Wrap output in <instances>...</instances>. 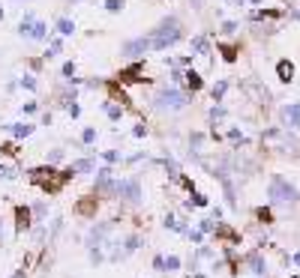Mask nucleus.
<instances>
[{
    "label": "nucleus",
    "instance_id": "ddd939ff",
    "mask_svg": "<svg viewBox=\"0 0 300 278\" xmlns=\"http://www.w3.org/2000/svg\"><path fill=\"white\" fill-rule=\"evenodd\" d=\"M216 236H219V240H225V243H231V245L240 243V236H237L228 225H216Z\"/></svg>",
    "mask_w": 300,
    "mask_h": 278
},
{
    "label": "nucleus",
    "instance_id": "58836bf2",
    "mask_svg": "<svg viewBox=\"0 0 300 278\" xmlns=\"http://www.w3.org/2000/svg\"><path fill=\"white\" fill-rule=\"evenodd\" d=\"M153 269L156 272H165V257H153Z\"/></svg>",
    "mask_w": 300,
    "mask_h": 278
},
{
    "label": "nucleus",
    "instance_id": "72a5a7b5",
    "mask_svg": "<svg viewBox=\"0 0 300 278\" xmlns=\"http://www.w3.org/2000/svg\"><path fill=\"white\" fill-rule=\"evenodd\" d=\"M186 236H189V240H192L195 245H201V243H204V233H201V230H189Z\"/></svg>",
    "mask_w": 300,
    "mask_h": 278
},
{
    "label": "nucleus",
    "instance_id": "0eeeda50",
    "mask_svg": "<svg viewBox=\"0 0 300 278\" xmlns=\"http://www.w3.org/2000/svg\"><path fill=\"white\" fill-rule=\"evenodd\" d=\"M30 225H33V209L30 207H15V230L18 233H24Z\"/></svg>",
    "mask_w": 300,
    "mask_h": 278
},
{
    "label": "nucleus",
    "instance_id": "de8ad7c7",
    "mask_svg": "<svg viewBox=\"0 0 300 278\" xmlns=\"http://www.w3.org/2000/svg\"><path fill=\"white\" fill-rule=\"evenodd\" d=\"M192 3H195V6H198V3H201V0H192Z\"/></svg>",
    "mask_w": 300,
    "mask_h": 278
},
{
    "label": "nucleus",
    "instance_id": "b1692460",
    "mask_svg": "<svg viewBox=\"0 0 300 278\" xmlns=\"http://www.w3.org/2000/svg\"><path fill=\"white\" fill-rule=\"evenodd\" d=\"M255 215H258V222H264V225H273V212L267 207H258L255 209Z\"/></svg>",
    "mask_w": 300,
    "mask_h": 278
},
{
    "label": "nucleus",
    "instance_id": "cd10ccee",
    "mask_svg": "<svg viewBox=\"0 0 300 278\" xmlns=\"http://www.w3.org/2000/svg\"><path fill=\"white\" fill-rule=\"evenodd\" d=\"M192 51L207 54V39H204V36H195V39H192Z\"/></svg>",
    "mask_w": 300,
    "mask_h": 278
},
{
    "label": "nucleus",
    "instance_id": "4c0bfd02",
    "mask_svg": "<svg viewBox=\"0 0 300 278\" xmlns=\"http://www.w3.org/2000/svg\"><path fill=\"white\" fill-rule=\"evenodd\" d=\"M60 158H63V150H51V153H48V165L60 162Z\"/></svg>",
    "mask_w": 300,
    "mask_h": 278
},
{
    "label": "nucleus",
    "instance_id": "aec40b11",
    "mask_svg": "<svg viewBox=\"0 0 300 278\" xmlns=\"http://www.w3.org/2000/svg\"><path fill=\"white\" fill-rule=\"evenodd\" d=\"M219 51L225 57V63H234L237 60V51H240V45H219Z\"/></svg>",
    "mask_w": 300,
    "mask_h": 278
},
{
    "label": "nucleus",
    "instance_id": "49530a36",
    "mask_svg": "<svg viewBox=\"0 0 300 278\" xmlns=\"http://www.w3.org/2000/svg\"><path fill=\"white\" fill-rule=\"evenodd\" d=\"M0 233H3V222H0Z\"/></svg>",
    "mask_w": 300,
    "mask_h": 278
},
{
    "label": "nucleus",
    "instance_id": "473e14b6",
    "mask_svg": "<svg viewBox=\"0 0 300 278\" xmlns=\"http://www.w3.org/2000/svg\"><path fill=\"white\" fill-rule=\"evenodd\" d=\"M192 204H195V207H207L210 201H207L204 194H198V191H192Z\"/></svg>",
    "mask_w": 300,
    "mask_h": 278
},
{
    "label": "nucleus",
    "instance_id": "4468645a",
    "mask_svg": "<svg viewBox=\"0 0 300 278\" xmlns=\"http://www.w3.org/2000/svg\"><path fill=\"white\" fill-rule=\"evenodd\" d=\"M183 78H186V87L192 90V93H195V90H201V87H204V81H201V75H198V72H195V69L183 72Z\"/></svg>",
    "mask_w": 300,
    "mask_h": 278
},
{
    "label": "nucleus",
    "instance_id": "423d86ee",
    "mask_svg": "<svg viewBox=\"0 0 300 278\" xmlns=\"http://www.w3.org/2000/svg\"><path fill=\"white\" fill-rule=\"evenodd\" d=\"M246 266H249V272H252V275H258V278L267 275V261L261 257V251H252V254H246Z\"/></svg>",
    "mask_w": 300,
    "mask_h": 278
},
{
    "label": "nucleus",
    "instance_id": "c9c22d12",
    "mask_svg": "<svg viewBox=\"0 0 300 278\" xmlns=\"http://www.w3.org/2000/svg\"><path fill=\"white\" fill-rule=\"evenodd\" d=\"M234 30H237V21H222V33H234Z\"/></svg>",
    "mask_w": 300,
    "mask_h": 278
},
{
    "label": "nucleus",
    "instance_id": "79ce46f5",
    "mask_svg": "<svg viewBox=\"0 0 300 278\" xmlns=\"http://www.w3.org/2000/svg\"><path fill=\"white\" fill-rule=\"evenodd\" d=\"M291 263H294V266H300V251H294V254H291Z\"/></svg>",
    "mask_w": 300,
    "mask_h": 278
},
{
    "label": "nucleus",
    "instance_id": "bb28decb",
    "mask_svg": "<svg viewBox=\"0 0 300 278\" xmlns=\"http://www.w3.org/2000/svg\"><path fill=\"white\" fill-rule=\"evenodd\" d=\"M93 141H96V129H93V126H87V129L81 132V144H84V147H90Z\"/></svg>",
    "mask_w": 300,
    "mask_h": 278
},
{
    "label": "nucleus",
    "instance_id": "4be33fe9",
    "mask_svg": "<svg viewBox=\"0 0 300 278\" xmlns=\"http://www.w3.org/2000/svg\"><path fill=\"white\" fill-rule=\"evenodd\" d=\"M102 108H105V114H108V117H111V120H114V123H117V120H120V117H123V108H117V105L105 102V105H102Z\"/></svg>",
    "mask_w": 300,
    "mask_h": 278
},
{
    "label": "nucleus",
    "instance_id": "39448f33",
    "mask_svg": "<svg viewBox=\"0 0 300 278\" xmlns=\"http://www.w3.org/2000/svg\"><path fill=\"white\" fill-rule=\"evenodd\" d=\"M114 171H111V168H99V171H96V180H93V189L96 191H108V194H114V186H117V183H114Z\"/></svg>",
    "mask_w": 300,
    "mask_h": 278
},
{
    "label": "nucleus",
    "instance_id": "393cba45",
    "mask_svg": "<svg viewBox=\"0 0 300 278\" xmlns=\"http://www.w3.org/2000/svg\"><path fill=\"white\" fill-rule=\"evenodd\" d=\"M177 269H180V257L177 254H168L165 257V272H177Z\"/></svg>",
    "mask_w": 300,
    "mask_h": 278
},
{
    "label": "nucleus",
    "instance_id": "412c9836",
    "mask_svg": "<svg viewBox=\"0 0 300 278\" xmlns=\"http://www.w3.org/2000/svg\"><path fill=\"white\" fill-rule=\"evenodd\" d=\"M138 245H142V236H138V233H132V236H126V243H123V257H126V254H132V251H135Z\"/></svg>",
    "mask_w": 300,
    "mask_h": 278
},
{
    "label": "nucleus",
    "instance_id": "20e7f679",
    "mask_svg": "<svg viewBox=\"0 0 300 278\" xmlns=\"http://www.w3.org/2000/svg\"><path fill=\"white\" fill-rule=\"evenodd\" d=\"M114 194L129 201V204H142V186H138V180H117Z\"/></svg>",
    "mask_w": 300,
    "mask_h": 278
},
{
    "label": "nucleus",
    "instance_id": "9d476101",
    "mask_svg": "<svg viewBox=\"0 0 300 278\" xmlns=\"http://www.w3.org/2000/svg\"><path fill=\"white\" fill-rule=\"evenodd\" d=\"M276 75H279L283 84H291V81H294V63H291V60H279V63H276Z\"/></svg>",
    "mask_w": 300,
    "mask_h": 278
},
{
    "label": "nucleus",
    "instance_id": "9b49d317",
    "mask_svg": "<svg viewBox=\"0 0 300 278\" xmlns=\"http://www.w3.org/2000/svg\"><path fill=\"white\" fill-rule=\"evenodd\" d=\"M96 209H99V201H96V197H87V201H78L75 212L84 215V219H90V215H96Z\"/></svg>",
    "mask_w": 300,
    "mask_h": 278
},
{
    "label": "nucleus",
    "instance_id": "5701e85b",
    "mask_svg": "<svg viewBox=\"0 0 300 278\" xmlns=\"http://www.w3.org/2000/svg\"><path fill=\"white\" fill-rule=\"evenodd\" d=\"M60 51H63V42H60V39H54L51 45H48V51H45V60H54Z\"/></svg>",
    "mask_w": 300,
    "mask_h": 278
},
{
    "label": "nucleus",
    "instance_id": "c756f323",
    "mask_svg": "<svg viewBox=\"0 0 300 278\" xmlns=\"http://www.w3.org/2000/svg\"><path fill=\"white\" fill-rule=\"evenodd\" d=\"M15 168H9V165H0V180H15Z\"/></svg>",
    "mask_w": 300,
    "mask_h": 278
},
{
    "label": "nucleus",
    "instance_id": "f8f14e48",
    "mask_svg": "<svg viewBox=\"0 0 300 278\" xmlns=\"http://www.w3.org/2000/svg\"><path fill=\"white\" fill-rule=\"evenodd\" d=\"M3 129H9V132L15 135V138H27V135L33 132V126H27V123H6Z\"/></svg>",
    "mask_w": 300,
    "mask_h": 278
},
{
    "label": "nucleus",
    "instance_id": "3c124183",
    "mask_svg": "<svg viewBox=\"0 0 300 278\" xmlns=\"http://www.w3.org/2000/svg\"><path fill=\"white\" fill-rule=\"evenodd\" d=\"M72 3H78V0H72Z\"/></svg>",
    "mask_w": 300,
    "mask_h": 278
},
{
    "label": "nucleus",
    "instance_id": "c03bdc74",
    "mask_svg": "<svg viewBox=\"0 0 300 278\" xmlns=\"http://www.w3.org/2000/svg\"><path fill=\"white\" fill-rule=\"evenodd\" d=\"M12 278H24V269H18V272H15V275H12Z\"/></svg>",
    "mask_w": 300,
    "mask_h": 278
},
{
    "label": "nucleus",
    "instance_id": "ea45409f",
    "mask_svg": "<svg viewBox=\"0 0 300 278\" xmlns=\"http://www.w3.org/2000/svg\"><path fill=\"white\" fill-rule=\"evenodd\" d=\"M144 135H147V126H135L132 129V138H144Z\"/></svg>",
    "mask_w": 300,
    "mask_h": 278
},
{
    "label": "nucleus",
    "instance_id": "f3484780",
    "mask_svg": "<svg viewBox=\"0 0 300 278\" xmlns=\"http://www.w3.org/2000/svg\"><path fill=\"white\" fill-rule=\"evenodd\" d=\"M33 24H36L33 15H24V21L18 24V33L24 36V39H30V36H33Z\"/></svg>",
    "mask_w": 300,
    "mask_h": 278
},
{
    "label": "nucleus",
    "instance_id": "2f4dec72",
    "mask_svg": "<svg viewBox=\"0 0 300 278\" xmlns=\"http://www.w3.org/2000/svg\"><path fill=\"white\" fill-rule=\"evenodd\" d=\"M21 87H27V90H36V87H39V81H36L33 75H24V78H21Z\"/></svg>",
    "mask_w": 300,
    "mask_h": 278
},
{
    "label": "nucleus",
    "instance_id": "09e8293b",
    "mask_svg": "<svg viewBox=\"0 0 300 278\" xmlns=\"http://www.w3.org/2000/svg\"><path fill=\"white\" fill-rule=\"evenodd\" d=\"M0 18H3V9H0Z\"/></svg>",
    "mask_w": 300,
    "mask_h": 278
},
{
    "label": "nucleus",
    "instance_id": "c85d7f7f",
    "mask_svg": "<svg viewBox=\"0 0 300 278\" xmlns=\"http://www.w3.org/2000/svg\"><path fill=\"white\" fill-rule=\"evenodd\" d=\"M102 158H105L108 165H117V162H120V158H123V156H120L117 150H105V153H102Z\"/></svg>",
    "mask_w": 300,
    "mask_h": 278
},
{
    "label": "nucleus",
    "instance_id": "e433bc0d",
    "mask_svg": "<svg viewBox=\"0 0 300 278\" xmlns=\"http://www.w3.org/2000/svg\"><path fill=\"white\" fill-rule=\"evenodd\" d=\"M228 138L234 141V144H237V141L243 144V132H240V129H228Z\"/></svg>",
    "mask_w": 300,
    "mask_h": 278
},
{
    "label": "nucleus",
    "instance_id": "a18cd8bd",
    "mask_svg": "<svg viewBox=\"0 0 300 278\" xmlns=\"http://www.w3.org/2000/svg\"><path fill=\"white\" fill-rule=\"evenodd\" d=\"M234 3H237V6H243V3H246V0H234Z\"/></svg>",
    "mask_w": 300,
    "mask_h": 278
},
{
    "label": "nucleus",
    "instance_id": "7ed1b4c3",
    "mask_svg": "<svg viewBox=\"0 0 300 278\" xmlns=\"http://www.w3.org/2000/svg\"><path fill=\"white\" fill-rule=\"evenodd\" d=\"M267 197L273 201V204H294V201H300V191L285 180V176H273L270 180V189H267Z\"/></svg>",
    "mask_w": 300,
    "mask_h": 278
},
{
    "label": "nucleus",
    "instance_id": "a878e982",
    "mask_svg": "<svg viewBox=\"0 0 300 278\" xmlns=\"http://www.w3.org/2000/svg\"><path fill=\"white\" fill-rule=\"evenodd\" d=\"M123 6H126V0H105V9L111 12V15H117Z\"/></svg>",
    "mask_w": 300,
    "mask_h": 278
},
{
    "label": "nucleus",
    "instance_id": "8fccbe9b",
    "mask_svg": "<svg viewBox=\"0 0 300 278\" xmlns=\"http://www.w3.org/2000/svg\"><path fill=\"white\" fill-rule=\"evenodd\" d=\"M291 278H300V275H291Z\"/></svg>",
    "mask_w": 300,
    "mask_h": 278
},
{
    "label": "nucleus",
    "instance_id": "37998d69",
    "mask_svg": "<svg viewBox=\"0 0 300 278\" xmlns=\"http://www.w3.org/2000/svg\"><path fill=\"white\" fill-rule=\"evenodd\" d=\"M288 18H294V21H300V9H294V12H288Z\"/></svg>",
    "mask_w": 300,
    "mask_h": 278
},
{
    "label": "nucleus",
    "instance_id": "a211bd4d",
    "mask_svg": "<svg viewBox=\"0 0 300 278\" xmlns=\"http://www.w3.org/2000/svg\"><path fill=\"white\" fill-rule=\"evenodd\" d=\"M69 168H72V171H75V174H90V171H93L96 165H93L90 158H78V162H72Z\"/></svg>",
    "mask_w": 300,
    "mask_h": 278
},
{
    "label": "nucleus",
    "instance_id": "a19ab883",
    "mask_svg": "<svg viewBox=\"0 0 300 278\" xmlns=\"http://www.w3.org/2000/svg\"><path fill=\"white\" fill-rule=\"evenodd\" d=\"M36 108H39L36 102H27V105H24V114H36Z\"/></svg>",
    "mask_w": 300,
    "mask_h": 278
},
{
    "label": "nucleus",
    "instance_id": "f257e3e1",
    "mask_svg": "<svg viewBox=\"0 0 300 278\" xmlns=\"http://www.w3.org/2000/svg\"><path fill=\"white\" fill-rule=\"evenodd\" d=\"M147 36H150V51H168L171 45H177L183 39V30H180V21L171 15V18H162Z\"/></svg>",
    "mask_w": 300,
    "mask_h": 278
},
{
    "label": "nucleus",
    "instance_id": "f704fd0d",
    "mask_svg": "<svg viewBox=\"0 0 300 278\" xmlns=\"http://www.w3.org/2000/svg\"><path fill=\"white\" fill-rule=\"evenodd\" d=\"M63 75H66V81L75 78V63H63Z\"/></svg>",
    "mask_w": 300,
    "mask_h": 278
},
{
    "label": "nucleus",
    "instance_id": "dca6fc26",
    "mask_svg": "<svg viewBox=\"0 0 300 278\" xmlns=\"http://www.w3.org/2000/svg\"><path fill=\"white\" fill-rule=\"evenodd\" d=\"M225 93H228V81H216V84H213V90H210L213 102L219 105V102H222V99H225Z\"/></svg>",
    "mask_w": 300,
    "mask_h": 278
},
{
    "label": "nucleus",
    "instance_id": "7c9ffc66",
    "mask_svg": "<svg viewBox=\"0 0 300 278\" xmlns=\"http://www.w3.org/2000/svg\"><path fill=\"white\" fill-rule=\"evenodd\" d=\"M222 117H225V108H222V105H213L210 108V120L216 123V120H222Z\"/></svg>",
    "mask_w": 300,
    "mask_h": 278
},
{
    "label": "nucleus",
    "instance_id": "6ab92c4d",
    "mask_svg": "<svg viewBox=\"0 0 300 278\" xmlns=\"http://www.w3.org/2000/svg\"><path fill=\"white\" fill-rule=\"evenodd\" d=\"M30 39H36V42L48 39V24H45V21H36L33 24V36H30Z\"/></svg>",
    "mask_w": 300,
    "mask_h": 278
},
{
    "label": "nucleus",
    "instance_id": "6e6552de",
    "mask_svg": "<svg viewBox=\"0 0 300 278\" xmlns=\"http://www.w3.org/2000/svg\"><path fill=\"white\" fill-rule=\"evenodd\" d=\"M283 120L288 129H300V102H291L283 108Z\"/></svg>",
    "mask_w": 300,
    "mask_h": 278
},
{
    "label": "nucleus",
    "instance_id": "f03ea898",
    "mask_svg": "<svg viewBox=\"0 0 300 278\" xmlns=\"http://www.w3.org/2000/svg\"><path fill=\"white\" fill-rule=\"evenodd\" d=\"M186 105H189V96L177 87H165L153 96V108L156 111H183Z\"/></svg>",
    "mask_w": 300,
    "mask_h": 278
},
{
    "label": "nucleus",
    "instance_id": "1a4fd4ad",
    "mask_svg": "<svg viewBox=\"0 0 300 278\" xmlns=\"http://www.w3.org/2000/svg\"><path fill=\"white\" fill-rule=\"evenodd\" d=\"M150 51V36H142V39H132V42H126L123 45V54L129 57H138V54Z\"/></svg>",
    "mask_w": 300,
    "mask_h": 278
},
{
    "label": "nucleus",
    "instance_id": "2eb2a0df",
    "mask_svg": "<svg viewBox=\"0 0 300 278\" xmlns=\"http://www.w3.org/2000/svg\"><path fill=\"white\" fill-rule=\"evenodd\" d=\"M54 27H57V33L60 36H72L75 33V21H72V18H57Z\"/></svg>",
    "mask_w": 300,
    "mask_h": 278
}]
</instances>
